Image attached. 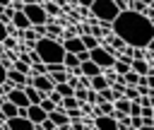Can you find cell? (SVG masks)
<instances>
[{
	"mask_svg": "<svg viewBox=\"0 0 154 130\" xmlns=\"http://www.w3.org/2000/svg\"><path fill=\"white\" fill-rule=\"evenodd\" d=\"M111 31L123 39L125 43L130 46H137V48H147V43L152 41L154 36V24L149 17H144L142 12H135V10H120L118 17L111 22Z\"/></svg>",
	"mask_w": 154,
	"mask_h": 130,
	"instance_id": "cell-1",
	"label": "cell"
},
{
	"mask_svg": "<svg viewBox=\"0 0 154 130\" xmlns=\"http://www.w3.org/2000/svg\"><path fill=\"white\" fill-rule=\"evenodd\" d=\"M34 51L38 53V58L43 63H63V55H65V48H63V41H58L55 36H38L34 41Z\"/></svg>",
	"mask_w": 154,
	"mask_h": 130,
	"instance_id": "cell-2",
	"label": "cell"
},
{
	"mask_svg": "<svg viewBox=\"0 0 154 130\" xmlns=\"http://www.w3.org/2000/svg\"><path fill=\"white\" fill-rule=\"evenodd\" d=\"M89 12L94 14V19H99L101 24H111L116 17H118V5L116 0H94L89 5Z\"/></svg>",
	"mask_w": 154,
	"mask_h": 130,
	"instance_id": "cell-3",
	"label": "cell"
},
{
	"mask_svg": "<svg viewBox=\"0 0 154 130\" xmlns=\"http://www.w3.org/2000/svg\"><path fill=\"white\" fill-rule=\"evenodd\" d=\"M22 12L26 14V19H29L31 26H34V24H46V22H48V12H46V7H43L41 2H26V5L22 7Z\"/></svg>",
	"mask_w": 154,
	"mask_h": 130,
	"instance_id": "cell-4",
	"label": "cell"
},
{
	"mask_svg": "<svg viewBox=\"0 0 154 130\" xmlns=\"http://www.w3.org/2000/svg\"><path fill=\"white\" fill-rule=\"evenodd\" d=\"M5 128H7V130H34L36 125L29 120V116H19V113H14V116L5 118Z\"/></svg>",
	"mask_w": 154,
	"mask_h": 130,
	"instance_id": "cell-5",
	"label": "cell"
},
{
	"mask_svg": "<svg viewBox=\"0 0 154 130\" xmlns=\"http://www.w3.org/2000/svg\"><path fill=\"white\" fill-rule=\"evenodd\" d=\"M29 82H31V84L43 94V96H46V94H51V91L55 89V82L51 79V75H48V72H43V75H34Z\"/></svg>",
	"mask_w": 154,
	"mask_h": 130,
	"instance_id": "cell-6",
	"label": "cell"
},
{
	"mask_svg": "<svg viewBox=\"0 0 154 130\" xmlns=\"http://www.w3.org/2000/svg\"><path fill=\"white\" fill-rule=\"evenodd\" d=\"M48 118L55 123V128H60V130H70V118H67V113H65V108H60V106H55L51 113H48Z\"/></svg>",
	"mask_w": 154,
	"mask_h": 130,
	"instance_id": "cell-7",
	"label": "cell"
},
{
	"mask_svg": "<svg viewBox=\"0 0 154 130\" xmlns=\"http://www.w3.org/2000/svg\"><path fill=\"white\" fill-rule=\"evenodd\" d=\"M7 79H10L14 87H22V89H24V84L31 79V75H24V72H19V70H14V67H7Z\"/></svg>",
	"mask_w": 154,
	"mask_h": 130,
	"instance_id": "cell-8",
	"label": "cell"
},
{
	"mask_svg": "<svg viewBox=\"0 0 154 130\" xmlns=\"http://www.w3.org/2000/svg\"><path fill=\"white\" fill-rule=\"evenodd\" d=\"M5 96H7L12 104H17V106H29V99H26V94H24V89H22V87H12Z\"/></svg>",
	"mask_w": 154,
	"mask_h": 130,
	"instance_id": "cell-9",
	"label": "cell"
},
{
	"mask_svg": "<svg viewBox=\"0 0 154 130\" xmlns=\"http://www.w3.org/2000/svg\"><path fill=\"white\" fill-rule=\"evenodd\" d=\"M26 116H29V120L36 125V123H41L43 118H48V113L41 108V104H29L26 106Z\"/></svg>",
	"mask_w": 154,
	"mask_h": 130,
	"instance_id": "cell-10",
	"label": "cell"
},
{
	"mask_svg": "<svg viewBox=\"0 0 154 130\" xmlns=\"http://www.w3.org/2000/svg\"><path fill=\"white\" fill-rule=\"evenodd\" d=\"M63 48H65L67 53H79V51L84 48V43H82V36H65V41H63Z\"/></svg>",
	"mask_w": 154,
	"mask_h": 130,
	"instance_id": "cell-11",
	"label": "cell"
},
{
	"mask_svg": "<svg viewBox=\"0 0 154 130\" xmlns=\"http://www.w3.org/2000/svg\"><path fill=\"white\" fill-rule=\"evenodd\" d=\"M79 72H82V75H87V77H94V75H99V72H101V67L89 58V60L79 63Z\"/></svg>",
	"mask_w": 154,
	"mask_h": 130,
	"instance_id": "cell-12",
	"label": "cell"
},
{
	"mask_svg": "<svg viewBox=\"0 0 154 130\" xmlns=\"http://www.w3.org/2000/svg\"><path fill=\"white\" fill-rule=\"evenodd\" d=\"M12 26L24 31V29H29L31 24H29V19H26V14H24L22 10H14V17H12Z\"/></svg>",
	"mask_w": 154,
	"mask_h": 130,
	"instance_id": "cell-13",
	"label": "cell"
},
{
	"mask_svg": "<svg viewBox=\"0 0 154 130\" xmlns=\"http://www.w3.org/2000/svg\"><path fill=\"white\" fill-rule=\"evenodd\" d=\"M106 87H108V79H106V75H103V72H99V75L89 77V89L101 91V89H106Z\"/></svg>",
	"mask_w": 154,
	"mask_h": 130,
	"instance_id": "cell-14",
	"label": "cell"
},
{
	"mask_svg": "<svg viewBox=\"0 0 154 130\" xmlns=\"http://www.w3.org/2000/svg\"><path fill=\"white\" fill-rule=\"evenodd\" d=\"M24 94H26L29 104H38V101L43 99V94H41V91H38V89H36L31 82H26V84H24Z\"/></svg>",
	"mask_w": 154,
	"mask_h": 130,
	"instance_id": "cell-15",
	"label": "cell"
},
{
	"mask_svg": "<svg viewBox=\"0 0 154 130\" xmlns=\"http://www.w3.org/2000/svg\"><path fill=\"white\" fill-rule=\"evenodd\" d=\"M130 70H135L137 75H149V72H152V67L147 65V60H144V58H132Z\"/></svg>",
	"mask_w": 154,
	"mask_h": 130,
	"instance_id": "cell-16",
	"label": "cell"
},
{
	"mask_svg": "<svg viewBox=\"0 0 154 130\" xmlns=\"http://www.w3.org/2000/svg\"><path fill=\"white\" fill-rule=\"evenodd\" d=\"M17 108H19V106H17V104H12L7 96L0 101V113H2V118H10V116H14V113H17Z\"/></svg>",
	"mask_w": 154,
	"mask_h": 130,
	"instance_id": "cell-17",
	"label": "cell"
},
{
	"mask_svg": "<svg viewBox=\"0 0 154 130\" xmlns=\"http://www.w3.org/2000/svg\"><path fill=\"white\" fill-rule=\"evenodd\" d=\"M63 65L72 72V70H77L79 67V58H77V53H67L65 51V55H63Z\"/></svg>",
	"mask_w": 154,
	"mask_h": 130,
	"instance_id": "cell-18",
	"label": "cell"
},
{
	"mask_svg": "<svg viewBox=\"0 0 154 130\" xmlns=\"http://www.w3.org/2000/svg\"><path fill=\"white\" fill-rule=\"evenodd\" d=\"M99 41H101V39H99V36H94V34H89V31H87V34H82V43H84V48H87V51L96 48V46H99Z\"/></svg>",
	"mask_w": 154,
	"mask_h": 130,
	"instance_id": "cell-19",
	"label": "cell"
},
{
	"mask_svg": "<svg viewBox=\"0 0 154 130\" xmlns=\"http://www.w3.org/2000/svg\"><path fill=\"white\" fill-rule=\"evenodd\" d=\"M130 104H132V101L125 99V96H116V99H113V106H116L118 111H123V113H130Z\"/></svg>",
	"mask_w": 154,
	"mask_h": 130,
	"instance_id": "cell-20",
	"label": "cell"
},
{
	"mask_svg": "<svg viewBox=\"0 0 154 130\" xmlns=\"http://www.w3.org/2000/svg\"><path fill=\"white\" fill-rule=\"evenodd\" d=\"M10 67H14V70H19V72H24V75H31V65H29L26 60H22V58L12 60V65H10Z\"/></svg>",
	"mask_w": 154,
	"mask_h": 130,
	"instance_id": "cell-21",
	"label": "cell"
},
{
	"mask_svg": "<svg viewBox=\"0 0 154 130\" xmlns=\"http://www.w3.org/2000/svg\"><path fill=\"white\" fill-rule=\"evenodd\" d=\"M12 17H14V7L12 5H5L2 12H0V22L2 24H12Z\"/></svg>",
	"mask_w": 154,
	"mask_h": 130,
	"instance_id": "cell-22",
	"label": "cell"
},
{
	"mask_svg": "<svg viewBox=\"0 0 154 130\" xmlns=\"http://www.w3.org/2000/svg\"><path fill=\"white\" fill-rule=\"evenodd\" d=\"M51 75V79L58 84V82H67V77H70V70H55V72H48Z\"/></svg>",
	"mask_w": 154,
	"mask_h": 130,
	"instance_id": "cell-23",
	"label": "cell"
},
{
	"mask_svg": "<svg viewBox=\"0 0 154 130\" xmlns=\"http://www.w3.org/2000/svg\"><path fill=\"white\" fill-rule=\"evenodd\" d=\"M123 79H125V84H132V87H135V84H137V79H140V75H137L135 70H128V72L123 75Z\"/></svg>",
	"mask_w": 154,
	"mask_h": 130,
	"instance_id": "cell-24",
	"label": "cell"
},
{
	"mask_svg": "<svg viewBox=\"0 0 154 130\" xmlns=\"http://www.w3.org/2000/svg\"><path fill=\"white\" fill-rule=\"evenodd\" d=\"M87 128V123H84V118L79 116V118H70V130H84Z\"/></svg>",
	"mask_w": 154,
	"mask_h": 130,
	"instance_id": "cell-25",
	"label": "cell"
},
{
	"mask_svg": "<svg viewBox=\"0 0 154 130\" xmlns=\"http://www.w3.org/2000/svg\"><path fill=\"white\" fill-rule=\"evenodd\" d=\"M31 72H34V75H43V72H48V67H46L43 60H36V63L31 65Z\"/></svg>",
	"mask_w": 154,
	"mask_h": 130,
	"instance_id": "cell-26",
	"label": "cell"
},
{
	"mask_svg": "<svg viewBox=\"0 0 154 130\" xmlns=\"http://www.w3.org/2000/svg\"><path fill=\"white\" fill-rule=\"evenodd\" d=\"M118 130H130V113H123L118 118Z\"/></svg>",
	"mask_w": 154,
	"mask_h": 130,
	"instance_id": "cell-27",
	"label": "cell"
},
{
	"mask_svg": "<svg viewBox=\"0 0 154 130\" xmlns=\"http://www.w3.org/2000/svg\"><path fill=\"white\" fill-rule=\"evenodd\" d=\"M38 104H41V108H43V111H46V113H51V111H53V108H55V104H53V101H51V99H48V96H43V99H41V101H38Z\"/></svg>",
	"mask_w": 154,
	"mask_h": 130,
	"instance_id": "cell-28",
	"label": "cell"
},
{
	"mask_svg": "<svg viewBox=\"0 0 154 130\" xmlns=\"http://www.w3.org/2000/svg\"><path fill=\"white\" fill-rule=\"evenodd\" d=\"M87 101L96 106V101H99V91H96V89H87Z\"/></svg>",
	"mask_w": 154,
	"mask_h": 130,
	"instance_id": "cell-29",
	"label": "cell"
},
{
	"mask_svg": "<svg viewBox=\"0 0 154 130\" xmlns=\"http://www.w3.org/2000/svg\"><path fill=\"white\" fill-rule=\"evenodd\" d=\"M154 128V118L152 116H142V130H152Z\"/></svg>",
	"mask_w": 154,
	"mask_h": 130,
	"instance_id": "cell-30",
	"label": "cell"
},
{
	"mask_svg": "<svg viewBox=\"0 0 154 130\" xmlns=\"http://www.w3.org/2000/svg\"><path fill=\"white\" fill-rule=\"evenodd\" d=\"M43 7H46V12H48V14H58V12H60V10H58V5H55V2H51V0H48Z\"/></svg>",
	"mask_w": 154,
	"mask_h": 130,
	"instance_id": "cell-31",
	"label": "cell"
},
{
	"mask_svg": "<svg viewBox=\"0 0 154 130\" xmlns=\"http://www.w3.org/2000/svg\"><path fill=\"white\" fill-rule=\"evenodd\" d=\"M46 67H48V72H55V70H67L63 63H46Z\"/></svg>",
	"mask_w": 154,
	"mask_h": 130,
	"instance_id": "cell-32",
	"label": "cell"
},
{
	"mask_svg": "<svg viewBox=\"0 0 154 130\" xmlns=\"http://www.w3.org/2000/svg\"><path fill=\"white\" fill-rule=\"evenodd\" d=\"M58 34H60V26L58 24H51L48 26V36H58Z\"/></svg>",
	"mask_w": 154,
	"mask_h": 130,
	"instance_id": "cell-33",
	"label": "cell"
},
{
	"mask_svg": "<svg viewBox=\"0 0 154 130\" xmlns=\"http://www.w3.org/2000/svg\"><path fill=\"white\" fill-rule=\"evenodd\" d=\"M77 58H79V63H84V60H89V51H87V48H82V51L77 53Z\"/></svg>",
	"mask_w": 154,
	"mask_h": 130,
	"instance_id": "cell-34",
	"label": "cell"
},
{
	"mask_svg": "<svg viewBox=\"0 0 154 130\" xmlns=\"http://www.w3.org/2000/svg\"><path fill=\"white\" fill-rule=\"evenodd\" d=\"M5 79H7V67H5L2 63H0V84H2Z\"/></svg>",
	"mask_w": 154,
	"mask_h": 130,
	"instance_id": "cell-35",
	"label": "cell"
},
{
	"mask_svg": "<svg viewBox=\"0 0 154 130\" xmlns=\"http://www.w3.org/2000/svg\"><path fill=\"white\" fill-rule=\"evenodd\" d=\"M5 36H7V24H2V22H0V41H2Z\"/></svg>",
	"mask_w": 154,
	"mask_h": 130,
	"instance_id": "cell-36",
	"label": "cell"
},
{
	"mask_svg": "<svg viewBox=\"0 0 154 130\" xmlns=\"http://www.w3.org/2000/svg\"><path fill=\"white\" fill-rule=\"evenodd\" d=\"M116 5H118V10H128V2L125 0H116Z\"/></svg>",
	"mask_w": 154,
	"mask_h": 130,
	"instance_id": "cell-37",
	"label": "cell"
},
{
	"mask_svg": "<svg viewBox=\"0 0 154 130\" xmlns=\"http://www.w3.org/2000/svg\"><path fill=\"white\" fill-rule=\"evenodd\" d=\"M77 2H79V5H82V7H89V5H91V2H94V0H77Z\"/></svg>",
	"mask_w": 154,
	"mask_h": 130,
	"instance_id": "cell-38",
	"label": "cell"
},
{
	"mask_svg": "<svg viewBox=\"0 0 154 130\" xmlns=\"http://www.w3.org/2000/svg\"><path fill=\"white\" fill-rule=\"evenodd\" d=\"M147 48H149V51H152V53H154V36H152V41H149V43H147Z\"/></svg>",
	"mask_w": 154,
	"mask_h": 130,
	"instance_id": "cell-39",
	"label": "cell"
},
{
	"mask_svg": "<svg viewBox=\"0 0 154 130\" xmlns=\"http://www.w3.org/2000/svg\"><path fill=\"white\" fill-rule=\"evenodd\" d=\"M22 2H24V5H26V2H38V0H22Z\"/></svg>",
	"mask_w": 154,
	"mask_h": 130,
	"instance_id": "cell-40",
	"label": "cell"
},
{
	"mask_svg": "<svg viewBox=\"0 0 154 130\" xmlns=\"http://www.w3.org/2000/svg\"><path fill=\"white\" fill-rule=\"evenodd\" d=\"M0 5H10V0H0Z\"/></svg>",
	"mask_w": 154,
	"mask_h": 130,
	"instance_id": "cell-41",
	"label": "cell"
},
{
	"mask_svg": "<svg viewBox=\"0 0 154 130\" xmlns=\"http://www.w3.org/2000/svg\"><path fill=\"white\" fill-rule=\"evenodd\" d=\"M2 53H5V48H2V41H0V55H2Z\"/></svg>",
	"mask_w": 154,
	"mask_h": 130,
	"instance_id": "cell-42",
	"label": "cell"
},
{
	"mask_svg": "<svg viewBox=\"0 0 154 130\" xmlns=\"http://www.w3.org/2000/svg\"><path fill=\"white\" fill-rule=\"evenodd\" d=\"M140 2H144V5H149V2H152V0H140Z\"/></svg>",
	"mask_w": 154,
	"mask_h": 130,
	"instance_id": "cell-43",
	"label": "cell"
},
{
	"mask_svg": "<svg viewBox=\"0 0 154 130\" xmlns=\"http://www.w3.org/2000/svg\"><path fill=\"white\" fill-rule=\"evenodd\" d=\"M149 19H152V24H154V14H152V17H149Z\"/></svg>",
	"mask_w": 154,
	"mask_h": 130,
	"instance_id": "cell-44",
	"label": "cell"
}]
</instances>
